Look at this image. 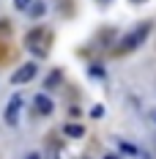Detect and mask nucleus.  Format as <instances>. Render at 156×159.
<instances>
[{
    "label": "nucleus",
    "instance_id": "nucleus-4",
    "mask_svg": "<svg viewBox=\"0 0 156 159\" xmlns=\"http://www.w3.org/2000/svg\"><path fill=\"white\" fill-rule=\"evenodd\" d=\"M33 107H36V112H38V115H52V110H55V102H52L47 93H36V99H33Z\"/></svg>",
    "mask_w": 156,
    "mask_h": 159
},
{
    "label": "nucleus",
    "instance_id": "nucleus-5",
    "mask_svg": "<svg viewBox=\"0 0 156 159\" xmlns=\"http://www.w3.org/2000/svg\"><path fill=\"white\" fill-rule=\"evenodd\" d=\"M63 134H66V137H82V134H85V126H82V124H66V126H63Z\"/></svg>",
    "mask_w": 156,
    "mask_h": 159
},
{
    "label": "nucleus",
    "instance_id": "nucleus-12",
    "mask_svg": "<svg viewBox=\"0 0 156 159\" xmlns=\"http://www.w3.org/2000/svg\"><path fill=\"white\" fill-rule=\"evenodd\" d=\"M25 159H41V154H38V151H30V154H28Z\"/></svg>",
    "mask_w": 156,
    "mask_h": 159
},
{
    "label": "nucleus",
    "instance_id": "nucleus-1",
    "mask_svg": "<svg viewBox=\"0 0 156 159\" xmlns=\"http://www.w3.org/2000/svg\"><path fill=\"white\" fill-rule=\"evenodd\" d=\"M148 33H151V22H145V25H140V28H134L131 33H126L123 36V41H121V52H131V49H137L148 39Z\"/></svg>",
    "mask_w": 156,
    "mask_h": 159
},
{
    "label": "nucleus",
    "instance_id": "nucleus-3",
    "mask_svg": "<svg viewBox=\"0 0 156 159\" xmlns=\"http://www.w3.org/2000/svg\"><path fill=\"white\" fill-rule=\"evenodd\" d=\"M22 104H25L22 96H11V99H8V104H6V110H3V121H6L8 126H16V124H19V110H22Z\"/></svg>",
    "mask_w": 156,
    "mask_h": 159
},
{
    "label": "nucleus",
    "instance_id": "nucleus-14",
    "mask_svg": "<svg viewBox=\"0 0 156 159\" xmlns=\"http://www.w3.org/2000/svg\"><path fill=\"white\" fill-rule=\"evenodd\" d=\"M154 121H156V115H154Z\"/></svg>",
    "mask_w": 156,
    "mask_h": 159
},
{
    "label": "nucleus",
    "instance_id": "nucleus-13",
    "mask_svg": "<svg viewBox=\"0 0 156 159\" xmlns=\"http://www.w3.org/2000/svg\"><path fill=\"white\" fill-rule=\"evenodd\" d=\"M104 159H121V157H115V154H107V157H104Z\"/></svg>",
    "mask_w": 156,
    "mask_h": 159
},
{
    "label": "nucleus",
    "instance_id": "nucleus-11",
    "mask_svg": "<svg viewBox=\"0 0 156 159\" xmlns=\"http://www.w3.org/2000/svg\"><path fill=\"white\" fill-rule=\"evenodd\" d=\"M91 115H93V118H101V115H104V110H101V107H93V110H91Z\"/></svg>",
    "mask_w": 156,
    "mask_h": 159
},
{
    "label": "nucleus",
    "instance_id": "nucleus-10",
    "mask_svg": "<svg viewBox=\"0 0 156 159\" xmlns=\"http://www.w3.org/2000/svg\"><path fill=\"white\" fill-rule=\"evenodd\" d=\"M88 71H91V77H96V80H104V69H99V66H91Z\"/></svg>",
    "mask_w": 156,
    "mask_h": 159
},
{
    "label": "nucleus",
    "instance_id": "nucleus-8",
    "mask_svg": "<svg viewBox=\"0 0 156 159\" xmlns=\"http://www.w3.org/2000/svg\"><path fill=\"white\" fill-rule=\"evenodd\" d=\"M58 82H60V71H58V69H55V71H49V77L44 80V85H47V88H55V85H58Z\"/></svg>",
    "mask_w": 156,
    "mask_h": 159
},
{
    "label": "nucleus",
    "instance_id": "nucleus-6",
    "mask_svg": "<svg viewBox=\"0 0 156 159\" xmlns=\"http://www.w3.org/2000/svg\"><path fill=\"white\" fill-rule=\"evenodd\" d=\"M44 0H33L30 3V8H28V16H33V19H38V16H44Z\"/></svg>",
    "mask_w": 156,
    "mask_h": 159
},
{
    "label": "nucleus",
    "instance_id": "nucleus-2",
    "mask_svg": "<svg viewBox=\"0 0 156 159\" xmlns=\"http://www.w3.org/2000/svg\"><path fill=\"white\" fill-rule=\"evenodd\" d=\"M36 74H38V63L36 61H28V63H22L11 74V85H28L30 80H36Z\"/></svg>",
    "mask_w": 156,
    "mask_h": 159
},
{
    "label": "nucleus",
    "instance_id": "nucleus-9",
    "mask_svg": "<svg viewBox=\"0 0 156 159\" xmlns=\"http://www.w3.org/2000/svg\"><path fill=\"white\" fill-rule=\"evenodd\" d=\"M30 3H33V0H14V8H16V11H28Z\"/></svg>",
    "mask_w": 156,
    "mask_h": 159
},
{
    "label": "nucleus",
    "instance_id": "nucleus-7",
    "mask_svg": "<svg viewBox=\"0 0 156 159\" xmlns=\"http://www.w3.org/2000/svg\"><path fill=\"white\" fill-rule=\"evenodd\" d=\"M121 151H123V154H131V157H137V154H140V148H137V145L134 143H126V140H121Z\"/></svg>",
    "mask_w": 156,
    "mask_h": 159
}]
</instances>
